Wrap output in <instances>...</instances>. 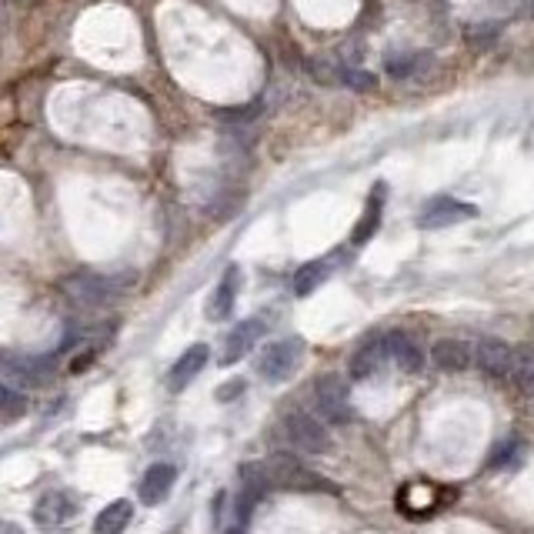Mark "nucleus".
I'll return each mask as SVG.
<instances>
[{"label": "nucleus", "instance_id": "f257e3e1", "mask_svg": "<svg viewBox=\"0 0 534 534\" xmlns=\"http://www.w3.org/2000/svg\"><path fill=\"white\" fill-rule=\"evenodd\" d=\"M301 358H304V341L301 338L271 341L261 354H257V374L271 384H281V381L294 378V371L301 368Z\"/></svg>", "mask_w": 534, "mask_h": 534}, {"label": "nucleus", "instance_id": "412c9836", "mask_svg": "<svg viewBox=\"0 0 534 534\" xmlns=\"http://www.w3.org/2000/svg\"><path fill=\"white\" fill-rule=\"evenodd\" d=\"M514 454H518V441H501L498 448H494L491 458H488V468H491V471L508 468V464L514 461Z\"/></svg>", "mask_w": 534, "mask_h": 534}, {"label": "nucleus", "instance_id": "f3484780", "mask_svg": "<svg viewBox=\"0 0 534 534\" xmlns=\"http://www.w3.org/2000/svg\"><path fill=\"white\" fill-rule=\"evenodd\" d=\"M134 518V504L131 501H111L107 508L97 514L94 534H124V528Z\"/></svg>", "mask_w": 534, "mask_h": 534}, {"label": "nucleus", "instance_id": "9b49d317", "mask_svg": "<svg viewBox=\"0 0 534 534\" xmlns=\"http://www.w3.org/2000/svg\"><path fill=\"white\" fill-rule=\"evenodd\" d=\"M237 291H241V267L231 264L224 271V278L217 281V288L211 294V301H207V318L211 321H227L237 304Z\"/></svg>", "mask_w": 534, "mask_h": 534}, {"label": "nucleus", "instance_id": "2eb2a0df", "mask_svg": "<svg viewBox=\"0 0 534 534\" xmlns=\"http://www.w3.org/2000/svg\"><path fill=\"white\" fill-rule=\"evenodd\" d=\"M207 358H211L207 344H191V348H187L181 358H177V364H174V371H171V388H174V391H184L187 384H191L197 374L204 371Z\"/></svg>", "mask_w": 534, "mask_h": 534}, {"label": "nucleus", "instance_id": "20e7f679", "mask_svg": "<svg viewBox=\"0 0 534 534\" xmlns=\"http://www.w3.org/2000/svg\"><path fill=\"white\" fill-rule=\"evenodd\" d=\"M284 434H288V441L304 454H328L331 451L328 428H324L318 418L304 414V411H294V414L284 418Z\"/></svg>", "mask_w": 534, "mask_h": 534}, {"label": "nucleus", "instance_id": "393cba45", "mask_svg": "<svg viewBox=\"0 0 534 534\" xmlns=\"http://www.w3.org/2000/svg\"><path fill=\"white\" fill-rule=\"evenodd\" d=\"M241 391H244V381L241 378L224 381L221 388H217V401H234V398H241Z\"/></svg>", "mask_w": 534, "mask_h": 534}, {"label": "nucleus", "instance_id": "423d86ee", "mask_svg": "<svg viewBox=\"0 0 534 534\" xmlns=\"http://www.w3.org/2000/svg\"><path fill=\"white\" fill-rule=\"evenodd\" d=\"M77 518V501L67 491H47L34 504V524L41 531H67L71 521Z\"/></svg>", "mask_w": 534, "mask_h": 534}, {"label": "nucleus", "instance_id": "7ed1b4c3", "mask_svg": "<svg viewBox=\"0 0 534 534\" xmlns=\"http://www.w3.org/2000/svg\"><path fill=\"white\" fill-rule=\"evenodd\" d=\"M264 474L271 481V488H284V491H328L331 484L321 481L318 474L308 471L298 458L291 454H274L271 461L264 464Z\"/></svg>", "mask_w": 534, "mask_h": 534}, {"label": "nucleus", "instance_id": "1a4fd4ad", "mask_svg": "<svg viewBox=\"0 0 534 534\" xmlns=\"http://www.w3.org/2000/svg\"><path fill=\"white\" fill-rule=\"evenodd\" d=\"M384 361H388V344H384V334H371V338L351 354L348 371H351L354 381H368L384 368Z\"/></svg>", "mask_w": 534, "mask_h": 534}, {"label": "nucleus", "instance_id": "f8f14e48", "mask_svg": "<svg viewBox=\"0 0 534 534\" xmlns=\"http://www.w3.org/2000/svg\"><path fill=\"white\" fill-rule=\"evenodd\" d=\"M431 364L438 371H464L471 368V344L461 338H441L431 344Z\"/></svg>", "mask_w": 534, "mask_h": 534}, {"label": "nucleus", "instance_id": "5701e85b", "mask_svg": "<svg viewBox=\"0 0 534 534\" xmlns=\"http://www.w3.org/2000/svg\"><path fill=\"white\" fill-rule=\"evenodd\" d=\"M414 67H418V57H388V74L394 77V81L411 77Z\"/></svg>", "mask_w": 534, "mask_h": 534}, {"label": "nucleus", "instance_id": "f03ea898", "mask_svg": "<svg viewBox=\"0 0 534 534\" xmlns=\"http://www.w3.org/2000/svg\"><path fill=\"white\" fill-rule=\"evenodd\" d=\"M124 284L107 278V274H74L64 281V294L71 298L77 308H107L121 298Z\"/></svg>", "mask_w": 534, "mask_h": 534}, {"label": "nucleus", "instance_id": "a211bd4d", "mask_svg": "<svg viewBox=\"0 0 534 534\" xmlns=\"http://www.w3.org/2000/svg\"><path fill=\"white\" fill-rule=\"evenodd\" d=\"M511 381L521 391H534V344H518L511 351Z\"/></svg>", "mask_w": 534, "mask_h": 534}, {"label": "nucleus", "instance_id": "bb28decb", "mask_svg": "<svg viewBox=\"0 0 534 534\" xmlns=\"http://www.w3.org/2000/svg\"><path fill=\"white\" fill-rule=\"evenodd\" d=\"M224 534H247V531H244V528H241V524H234V528H227V531H224Z\"/></svg>", "mask_w": 534, "mask_h": 534}, {"label": "nucleus", "instance_id": "ddd939ff", "mask_svg": "<svg viewBox=\"0 0 534 534\" xmlns=\"http://www.w3.org/2000/svg\"><path fill=\"white\" fill-rule=\"evenodd\" d=\"M384 344H388V358L398 364L401 371H421V364H424V351H421V344L411 338V334H404V331H391V334H384Z\"/></svg>", "mask_w": 534, "mask_h": 534}, {"label": "nucleus", "instance_id": "6ab92c4d", "mask_svg": "<svg viewBox=\"0 0 534 534\" xmlns=\"http://www.w3.org/2000/svg\"><path fill=\"white\" fill-rule=\"evenodd\" d=\"M328 278H331V264H328V261H311V264H304L301 271L294 274V294H298V298H308V294L318 291Z\"/></svg>", "mask_w": 534, "mask_h": 534}, {"label": "nucleus", "instance_id": "9d476101", "mask_svg": "<svg viewBox=\"0 0 534 534\" xmlns=\"http://www.w3.org/2000/svg\"><path fill=\"white\" fill-rule=\"evenodd\" d=\"M261 334H264L261 318H247L237 324V328H231V334H227V341H224V351H221V364H237L241 358H247V354L254 351V344L261 341Z\"/></svg>", "mask_w": 534, "mask_h": 534}, {"label": "nucleus", "instance_id": "dca6fc26", "mask_svg": "<svg viewBox=\"0 0 534 534\" xmlns=\"http://www.w3.org/2000/svg\"><path fill=\"white\" fill-rule=\"evenodd\" d=\"M381 211H384V184H378L371 191V201H368V207H364L361 221H358V227H354V234H351V241L358 247L368 244L374 237V231L381 227Z\"/></svg>", "mask_w": 534, "mask_h": 534}, {"label": "nucleus", "instance_id": "6e6552de", "mask_svg": "<svg viewBox=\"0 0 534 534\" xmlns=\"http://www.w3.org/2000/svg\"><path fill=\"white\" fill-rule=\"evenodd\" d=\"M511 351L514 348H508L501 338H481L471 348V364L494 381H508L511 378Z\"/></svg>", "mask_w": 534, "mask_h": 534}, {"label": "nucleus", "instance_id": "0eeeda50", "mask_svg": "<svg viewBox=\"0 0 534 534\" xmlns=\"http://www.w3.org/2000/svg\"><path fill=\"white\" fill-rule=\"evenodd\" d=\"M478 214V207L468 201H458V197H434V201L424 204V211L418 214V224L424 231H441V227L471 221Z\"/></svg>", "mask_w": 534, "mask_h": 534}, {"label": "nucleus", "instance_id": "aec40b11", "mask_svg": "<svg viewBox=\"0 0 534 534\" xmlns=\"http://www.w3.org/2000/svg\"><path fill=\"white\" fill-rule=\"evenodd\" d=\"M27 408H31V401H27L24 391L17 388H7V384H0V424H14L21 421Z\"/></svg>", "mask_w": 534, "mask_h": 534}, {"label": "nucleus", "instance_id": "b1692460", "mask_svg": "<svg viewBox=\"0 0 534 534\" xmlns=\"http://www.w3.org/2000/svg\"><path fill=\"white\" fill-rule=\"evenodd\" d=\"M308 71L318 77L321 84H338L341 81V71H334L328 61H321V57H318V61H308Z\"/></svg>", "mask_w": 534, "mask_h": 534}, {"label": "nucleus", "instance_id": "4be33fe9", "mask_svg": "<svg viewBox=\"0 0 534 534\" xmlns=\"http://www.w3.org/2000/svg\"><path fill=\"white\" fill-rule=\"evenodd\" d=\"M341 81L348 84V87H354V91H371L374 84V74H368V71H358V67H344L341 71Z\"/></svg>", "mask_w": 534, "mask_h": 534}, {"label": "nucleus", "instance_id": "4468645a", "mask_svg": "<svg viewBox=\"0 0 534 534\" xmlns=\"http://www.w3.org/2000/svg\"><path fill=\"white\" fill-rule=\"evenodd\" d=\"M174 481H177V468L174 464H151L144 474V481H141V501L144 504H164L167 501V494H171L174 488Z\"/></svg>", "mask_w": 534, "mask_h": 534}, {"label": "nucleus", "instance_id": "a878e982", "mask_svg": "<svg viewBox=\"0 0 534 534\" xmlns=\"http://www.w3.org/2000/svg\"><path fill=\"white\" fill-rule=\"evenodd\" d=\"M0 534H24V528L14 521H0Z\"/></svg>", "mask_w": 534, "mask_h": 534}, {"label": "nucleus", "instance_id": "39448f33", "mask_svg": "<svg viewBox=\"0 0 534 534\" xmlns=\"http://www.w3.org/2000/svg\"><path fill=\"white\" fill-rule=\"evenodd\" d=\"M314 401H318L321 418H328L331 424L351 421V398H348V384L341 374H321L314 381Z\"/></svg>", "mask_w": 534, "mask_h": 534}]
</instances>
